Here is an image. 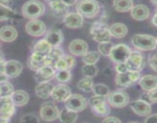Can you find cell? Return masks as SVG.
<instances>
[{
  "label": "cell",
  "instance_id": "8992f818",
  "mask_svg": "<svg viewBox=\"0 0 157 123\" xmlns=\"http://www.w3.org/2000/svg\"><path fill=\"white\" fill-rule=\"evenodd\" d=\"M140 79V74L138 72L128 71L124 73H118L115 78V83L120 88L130 87Z\"/></svg>",
  "mask_w": 157,
  "mask_h": 123
},
{
  "label": "cell",
  "instance_id": "52a82bcc",
  "mask_svg": "<svg viewBox=\"0 0 157 123\" xmlns=\"http://www.w3.org/2000/svg\"><path fill=\"white\" fill-rule=\"evenodd\" d=\"M132 51L130 48L124 44H119L113 46L110 58L116 64L118 63H125L130 57Z\"/></svg>",
  "mask_w": 157,
  "mask_h": 123
},
{
  "label": "cell",
  "instance_id": "4dcf8cb0",
  "mask_svg": "<svg viewBox=\"0 0 157 123\" xmlns=\"http://www.w3.org/2000/svg\"><path fill=\"white\" fill-rule=\"evenodd\" d=\"M113 7L119 12H127L133 9V2L131 0H115L113 2Z\"/></svg>",
  "mask_w": 157,
  "mask_h": 123
},
{
  "label": "cell",
  "instance_id": "1f68e13d",
  "mask_svg": "<svg viewBox=\"0 0 157 123\" xmlns=\"http://www.w3.org/2000/svg\"><path fill=\"white\" fill-rule=\"evenodd\" d=\"M16 15V12L13 9L0 3V22L13 19Z\"/></svg>",
  "mask_w": 157,
  "mask_h": 123
},
{
  "label": "cell",
  "instance_id": "5b68a950",
  "mask_svg": "<svg viewBox=\"0 0 157 123\" xmlns=\"http://www.w3.org/2000/svg\"><path fill=\"white\" fill-rule=\"evenodd\" d=\"M107 102L114 108H124L129 104L130 97L123 90H116L110 92L107 96Z\"/></svg>",
  "mask_w": 157,
  "mask_h": 123
},
{
  "label": "cell",
  "instance_id": "d4e9b609",
  "mask_svg": "<svg viewBox=\"0 0 157 123\" xmlns=\"http://www.w3.org/2000/svg\"><path fill=\"white\" fill-rule=\"evenodd\" d=\"M110 35L111 36L117 38H122L125 37L128 33V28L125 24L121 22H116L111 25L110 28Z\"/></svg>",
  "mask_w": 157,
  "mask_h": 123
},
{
  "label": "cell",
  "instance_id": "f35d334b",
  "mask_svg": "<svg viewBox=\"0 0 157 123\" xmlns=\"http://www.w3.org/2000/svg\"><path fill=\"white\" fill-rule=\"evenodd\" d=\"M113 46H114L113 44L110 42L100 43L98 45V51H99V53L104 55V56H110V52H111Z\"/></svg>",
  "mask_w": 157,
  "mask_h": 123
},
{
  "label": "cell",
  "instance_id": "f5cc1de1",
  "mask_svg": "<svg viewBox=\"0 0 157 123\" xmlns=\"http://www.w3.org/2000/svg\"><path fill=\"white\" fill-rule=\"evenodd\" d=\"M152 22H153V24L155 26H157V9H156V12H155L154 15H153V17Z\"/></svg>",
  "mask_w": 157,
  "mask_h": 123
},
{
  "label": "cell",
  "instance_id": "2e32d148",
  "mask_svg": "<svg viewBox=\"0 0 157 123\" xmlns=\"http://www.w3.org/2000/svg\"><path fill=\"white\" fill-rule=\"evenodd\" d=\"M71 90L66 85H58L55 86L52 97L56 101H65L71 95Z\"/></svg>",
  "mask_w": 157,
  "mask_h": 123
},
{
  "label": "cell",
  "instance_id": "7dc6e473",
  "mask_svg": "<svg viewBox=\"0 0 157 123\" xmlns=\"http://www.w3.org/2000/svg\"><path fill=\"white\" fill-rule=\"evenodd\" d=\"M102 123H121V121L118 118L114 116L107 117L104 119Z\"/></svg>",
  "mask_w": 157,
  "mask_h": 123
},
{
  "label": "cell",
  "instance_id": "836d02e7",
  "mask_svg": "<svg viewBox=\"0 0 157 123\" xmlns=\"http://www.w3.org/2000/svg\"><path fill=\"white\" fill-rule=\"evenodd\" d=\"M94 82L91 78H81L78 83V88L81 91L84 92H90L93 91Z\"/></svg>",
  "mask_w": 157,
  "mask_h": 123
},
{
  "label": "cell",
  "instance_id": "6da1fadb",
  "mask_svg": "<svg viewBox=\"0 0 157 123\" xmlns=\"http://www.w3.org/2000/svg\"><path fill=\"white\" fill-rule=\"evenodd\" d=\"M45 11L44 4L40 1L32 0L24 3L21 8V12L25 18L30 20L37 19L44 14Z\"/></svg>",
  "mask_w": 157,
  "mask_h": 123
},
{
  "label": "cell",
  "instance_id": "681fc988",
  "mask_svg": "<svg viewBox=\"0 0 157 123\" xmlns=\"http://www.w3.org/2000/svg\"><path fill=\"white\" fill-rule=\"evenodd\" d=\"M145 123H157V114L149 115L145 120Z\"/></svg>",
  "mask_w": 157,
  "mask_h": 123
},
{
  "label": "cell",
  "instance_id": "603a6c76",
  "mask_svg": "<svg viewBox=\"0 0 157 123\" xmlns=\"http://www.w3.org/2000/svg\"><path fill=\"white\" fill-rule=\"evenodd\" d=\"M140 87L146 92H150L157 88V76L147 75L142 77L139 81Z\"/></svg>",
  "mask_w": 157,
  "mask_h": 123
},
{
  "label": "cell",
  "instance_id": "30bf717a",
  "mask_svg": "<svg viewBox=\"0 0 157 123\" xmlns=\"http://www.w3.org/2000/svg\"><path fill=\"white\" fill-rule=\"evenodd\" d=\"M125 64L128 71L140 72L144 68L145 62L144 56L140 52L138 51H133Z\"/></svg>",
  "mask_w": 157,
  "mask_h": 123
},
{
  "label": "cell",
  "instance_id": "7c38bea8",
  "mask_svg": "<svg viewBox=\"0 0 157 123\" xmlns=\"http://www.w3.org/2000/svg\"><path fill=\"white\" fill-rule=\"evenodd\" d=\"M15 106L11 97L0 98V118L10 119L15 112Z\"/></svg>",
  "mask_w": 157,
  "mask_h": 123
},
{
  "label": "cell",
  "instance_id": "cb8c5ba5",
  "mask_svg": "<svg viewBox=\"0 0 157 123\" xmlns=\"http://www.w3.org/2000/svg\"><path fill=\"white\" fill-rule=\"evenodd\" d=\"M55 86L50 82L40 83L35 88V95L41 98H48L52 96V91Z\"/></svg>",
  "mask_w": 157,
  "mask_h": 123
},
{
  "label": "cell",
  "instance_id": "8d00e7d4",
  "mask_svg": "<svg viewBox=\"0 0 157 123\" xmlns=\"http://www.w3.org/2000/svg\"><path fill=\"white\" fill-rule=\"evenodd\" d=\"M14 92L13 85L9 81L0 84V98L11 97Z\"/></svg>",
  "mask_w": 157,
  "mask_h": 123
},
{
  "label": "cell",
  "instance_id": "7a4b0ae2",
  "mask_svg": "<svg viewBox=\"0 0 157 123\" xmlns=\"http://www.w3.org/2000/svg\"><path fill=\"white\" fill-rule=\"evenodd\" d=\"M132 43L136 49L142 51H151L156 48V38L146 34H136L132 38Z\"/></svg>",
  "mask_w": 157,
  "mask_h": 123
},
{
  "label": "cell",
  "instance_id": "9c48e42d",
  "mask_svg": "<svg viewBox=\"0 0 157 123\" xmlns=\"http://www.w3.org/2000/svg\"><path fill=\"white\" fill-rule=\"evenodd\" d=\"M60 111L52 101L43 103L40 109V115L44 121H52L59 118Z\"/></svg>",
  "mask_w": 157,
  "mask_h": 123
},
{
  "label": "cell",
  "instance_id": "ba28073f",
  "mask_svg": "<svg viewBox=\"0 0 157 123\" xmlns=\"http://www.w3.org/2000/svg\"><path fill=\"white\" fill-rule=\"evenodd\" d=\"M64 105L66 109L72 112H82L87 107V101L81 95L74 94L64 101Z\"/></svg>",
  "mask_w": 157,
  "mask_h": 123
},
{
  "label": "cell",
  "instance_id": "ee69618b",
  "mask_svg": "<svg viewBox=\"0 0 157 123\" xmlns=\"http://www.w3.org/2000/svg\"><path fill=\"white\" fill-rule=\"evenodd\" d=\"M64 58H65L66 62H67V65H68L69 69L71 70V69H73L75 66V65H76V60H75V58L73 56H71V55H65V54L64 55Z\"/></svg>",
  "mask_w": 157,
  "mask_h": 123
},
{
  "label": "cell",
  "instance_id": "44dd1931",
  "mask_svg": "<svg viewBox=\"0 0 157 123\" xmlns=\"http://www.w3.org/2000/svg\"><path fill=\"white\" fill-rule=\"evenodd\" d=\"M18 37L16 29L12 26H5L0 29V40L4 42H12Z\"/></svg>",
  "mask_w": 157,
  "mask_h": 123
},
{
  "label": "cell",
  "instance_id": "f6af8a7d",
  "mask_svg": "<svg viewBox=\"0 0 157 123\" xmlns=\"http://www.w3.org/2000/svg\"><path fill=\"white\" fill-rule=\"evenodd\" d=\"M149 64L153 70L157 72V55H153L149 58Z\"/></svg>",
  "mask_w": 157,
  "mask_h": 123
},
{
  "label": "cell",
  "instance_id": "f907efd6",
  "mask_svg": "<svg viewBox=\"0 0 157 123\" xmlns=\"http://www.w3.org/2000/svg\"><path fill=\"white\" fill-rule=\"evenodd\" d=\"M140 99L143 100V101H146V102L149 103V104H150V105L152 104V101H150V97H149L148 92H146V93L143 94V95L140 96Z\"/></svg>",
  "mask_w": 157,
  "mask_h": 123
},
{
  "label": "cell",
  "instance_id": "e0dca14e",
  "mask_svg": "<svg viewBox=\"0 0 157 123\" xmlns=\"http://www.w3.org/2000/svg\"><path fill=\"white\" fill-rule=\"evenodd\" d=\"M130 108L134 113L140 116H149L151 113V105L141 99L136 100L130 103Z\"/></svg>",
  "mask_w": 157,
  "mask_h": 123
},
{
  "label": "cell",
  "instance_id": "816d5d0a",
  "mask_svg": "<svg viewBox=\"0 0 157 123\" xmlns=\"http://www.w3.org/2000/svg\"><path fill=\"white\" fill-rule=\"evenodd\" d=\"M9 80V77L6 75L5 73H0V84L2 83L7 82Z\"/></svg>",
  "mask_w": 157,
  "mask_h": 123
},
{
  "label": "cell",
  "instance_id": "60d3db41",
  "mask_svg": "<svg viewBox=\"0 0 157 123\" xmlns=\"http://www.w3.org/2000/svg\"><path fill=\"white\" fill-rule=\"evenodd\" d=\"M20 123H40V121L34 114H26L21 117Z\"/></svg>",
  "mask_w": 157,
  "mask_h": 123
},
{
  "label": "cell",
  "instance_id": "ac0fdd59",
  "mask_svg": "<svg viewBox=\"0 0 157 123\" xmlns=\"http://www.w3.org/2000/svg\"><path fill=\"white\" fill-rule=\"evenodd\" d=\"M23 65L20 62L17 60H9L6 62L5 65V74L9 78H16L21 73Z\"/></svg>",
  "mask_w": 157,
  "mask_h": 123
},
{
  "label": "cell",
  "instance_id": "3957f363",
  "mask_svg": "<svg viewBox=\"0 0 157 123\" xmlns=\"http://www.w3.org/2000/svg\"><path fill=\"white\" fill-rule=\"evenodd\" d=\"M100 10L99 3L94 0H84L78 2L77 11L84 18H91L96 16Z\"/></svg>",
  "mask_w": 157,
  "mask_h": 123
},
{
  "label": "cell",
  "instance_id": "f546056e",
  "mask_svg": "<svg viewBox=\"0 0 157 123\" xmlns=\"http://www.w3.org/2000/svg\"><path fill=\"white\" fill-rule=\"evenodd\" d=\"M52 47L48 42L45 38L44 39H41L37 42L33 48L34 52L41 54V55H47L50 52V51L52 50Z\"/></svg>",
  "mask_w": 157,
  "mask_h": 123
},
{
  "label": "cell",
  "instance_id": "8fae6325",
  "mask_svg": "<svg viewBox=\"0 0 157 123\" xmlns=\"http://www.w3.org/2000/svg\"><path fill=\"white\" fill-rule=\"evenodd\" d=\"M25 31L31 36H41L46 32V26L44 22H42L41 20H30L26 24Z\"/></svg>",
  "mask_w": 157,
  "mask_h": 123
},
{
  "label": "cell",
  "instance_id": "4316f807",
  "mask_svg": "<svg viewBox=\"0 0 157 123\" xmlns=\"http://www.w3.org/2000/svg\"><path fill=\"white\" fill-rule=\"evenodd\" d=\"M48 4L57 16L64 15V17L67 14V12L68 11L69 6L66 5L64 1H50L48 2Z\"/></svg>",
  "mask_w": 157,
  "mask_h": 123
},
{
  "label": "cell",
  "instance_id": "e575fe53",
  "mask_svg": "<svg viewBox=\"0 0 157 123\" xmlns=\"http://www.w3.org/2000/svg\"><path fill=\"white\" fill-rule=\"evenodd\" d=\"M100 53L97 51L88 52L82 57V61L87 65H95L100 59Z\"/></svg>",
  "mask_w": 157,
  "mask_h": 123
},
{
  "label": "cell",
  "instance_id": "277c9868",
  "mask_svg": "<svg viewBox=\"0 0 157 123\" xmlns=\"http://www.w3.org/2000/svg\"><path fill=\"white\" fill-rule=\"evenodd\" d=\"M90 35L97 42H108L110 41L111 35L108 28L105 24L101 22H95L90 29Z\"/></svg>",
  "mask_w": 157,
  "mask_h": 123
},
{
  "label": "cell",
  "instance_id": "db71d44e",
  "mask_svg": "<svg viewBox=\"0 0 157 123\" xmlns=\"http://www.w3.org/2000/svg\"><path fill=\"white\" fill-rule=\"evenodd\" d=\"M78 2H76V1H71V2H65V3H66V5H67V6H69V7H70V6H73V5H75V3H77Z\"/></svg>",
  "mask_w": 157,
  "mask_h": 123
},
{
  "label": "cell",
  "instance_id": "4fadbf2b",
  "mask_svg": "<svg viewBox=\"0 0 157 123\" xmlns=\"http://www.w3.org/2000/svg\"><path fill=\"white\" fill-rule=\"evenodd\" d=\"M56 70L52 65H45L42 69L35 72V81L38 83L49 82V81L55 78Z\"/></svg>",
  "mask_w": 157,
  "mask_h": 123
},
{
  "label": "cell",
  "instance_id": "484cf974",
  "mask_svg": "<svg viewBox=\"0 0 157 123\" xmlns=\"http://www.w3.org/2000/svg\"><path fill=\"white\" fill-rule=\"evenodd\" d=\"M11 98L15 106L21 107L28 104L29 101V95L24 90H17L13 92Z\"/></svg>",
  "mask_w": 157,
  "mask_h": 123
},
{
  "label": "cell",
  "instance_id": "d590c367",
  "mask_svg": "<svg viewBox=\"0 0 157 123\" xmlns=\"http://www.w3.org/2000/svg\"><path fill=\"white\" fill-rule=\"evenodd\" d=\"M81 72L86 78H92L98 75V69L95 65L85 64L81 69Z\"/></svg>",
  "mask_w": 157,
  "mask_h": 123
},
{
  "label": "cell",
  "instance_id": "bcb514c9",
  "mask_svg": "<svg viewBox=\"0 0 157 123\" xmlns=\"http://www.w3.org/2000/svg\"><path fill=\"white\" fill-rule=\"evenodd\" d=\"M115 69H116V71L117 72V74L124 73V72H128L127 65H126L125 63H118V64H116Z\"/></svg>",
  "mask_w": 157,
  "mask_h": 123
},
{
  "label": "cell",
  "instance_id": "c3c4849f",
  "mask_svg": "<svg viewBox=\"0 0 157 123\" xmlns=\"http://www.w3.org/2000/svg\"><path fill=\"white\" fill-rule=\"evenodd\" d=\"M148 95L152 103H157V88L149 92Z\"/></svg>",
  "mask_w": 157,
  "mask_h": 123
},
{
  "label": "cell",
  "instance_id": "7402d4cb",
  "mask_svg": "<svg viewBox=\"0 0 157 123\" xmlns=\"http://www.w3.org/2000/svg\"><path fill=\"white\" fill-rule=\"evenodd\" d=\"M45 39L52 48L58 47L64 41V35L59 29H52L48 32Z\"/></svg>",
  "mask_w": 157,
  "mask_h": 123
},
{
  "label": "cell",
  "instance_id": "83f0119b",
  "mask_svg": "<svg viewBox=\"0 0 157 123\" xmlns=\"http://www.w3.org/2000/svg\"><path fill=\"white\" fill-rule=\"evenodd\" d=\"M62 123H75L78 119V112H72L66 108H64L60 111L59 118Z\"/></svg>",
  "mask_w": 157,
  "mask_h": 123
},
{
  "label": "cell",
  "instance_id": "d6a6232c",
  "mask_svg": "<svg viewBox=\"0 0 157 123\" xmlns=\"http://www.w3.org/2000/svg\"><path fill=\"white\" fill-rule=\"evenodd\" d=\"M91 109L92 111L94 112V113L95 115H98V116H107L110 112V107H109L108 105L107 104L106 101H104V102L100 103V104L97 105L92 106Z\"/></svg>",
  "mask_w": 157,
  "mask_h": 123
},
{
  "label": "cell",
  "instance_id": "6f0895ef",
  "mask_svg": "<svg viewBox=\"0 0 157 123\" xmlns=\"http://www.w3.org/2000/svg\"><path fill=\"white\" fill-rule=\"evenodd\" d=\"M130 123H139V122H136V121H131V122Z\"/></svg>",
  "mask_w": 157,
  "mask_h": 123
},
{
  "label": "cell",
  "instance_id": "7bdbcfd3",
  "mask_svg": "<svg viewBox=\"0 0 157 123\" xmlns=\"http://www.w3.org/2000/svg\"><path fill=\"white\" fill-rule=\"evenodd\" d=\"M105 101V97L94 95V96L90 97V100H89V103H90V107H92V106L97 105L100 104V103L101 102H104V101Z\"/></svg>",
  "mask_w": 157,
  "mask_h": 123
},
{
  "label": "cell",
  "instance_id": "ffe728a7",
  "mask_svg": "<svg viewBox=\"0 0 157 123\" xmlns=\"http://www.w3.org/2000/svg\"><path fill=\"white\" fill-rule=\"evenodd\" d=\"M132 18H134L135 20L137 21H144L150 16V9L147 6L143 4H139L134 6L133 9L130 11Z\"/></svg>",
  "mask_w": 157,
  "mask_h": 123
},
{
  "label": "cell",
  "instance_id": "9f6ffc18",
  "mask_svg": "<svg viewBox=\"0 0 157 123\" xmlns=\"http://www.w3.org/2000/svg\"><path fill=\"white\" fill-rule=\"evenodd\" d=\"M3 60H4V58H3L2 53V52H0V62H2Z\"/></svg>",
  "mask_w": 157,
  "mask_h": 123
},
{
  "label": "cell",
  "instance_id": "ab89813d",
  "mask_svg": "<svg viewBox=\"0 0 157 123\" xmlns=\"http://www.w3.org/2000/svg\"><path fill=\"white\" fill-rule=\"evenodd\" d=\"M71 78V74L70 70H61L56 71L55 78L60 82H67Z\"/></svg>",
  "mask_w": 157,
  "mask_h": 123
},
{
  "label": "cell",
  "instance_id": "b9f144b4",
  "mask_svg": "<svg viewBox=\"0 0 157 123\" xmlns=\"http://www.w3.org/2000/svg\"><path fill=\"white\" fill-rule=\"evenodd\" d=\"M54 69L56 71H61V70H70L67 65V62H66L65 58H64V55L54 65Z\"/></svg>",
  "mask_w": 157,
  "mask_h": 123
},
{
  "label": "cell",
  "instance_id": "d6986e66",
  "mask_svg": "<svg viewBox=\"0 0 157 123\" xmlns=\"http://www.w3.org/2000/svg\"><path fill=\"white\" fill-rule=\"evenodd\" d=\"M84 18L78 12H68L64 17V23L70 29H78L82 26Z\"/></svg>",
  "mask_w": 157,
  "mask_h": 123
},
{
  "label": "cell",
  "instance_id": "680465c9",
  "mask_svg": "<svg viewBox=\"0 0 157 123\" xmlns=\"http://www.w3.org/2000/svg\"><path fill=\"white\" fill-rule=\"evenodd\" d=\"M156 42H157V38H156Z\"/></svg>",
  "mask_w": 157,
  "mask_h": 123
},
{
  "label": "cell",
  "instance_id": "11a10c76",
  "mask_svg": "<svg viewBox=\"0 0 157 123\" xmlns=\"http://www.w3.org/2000/svg\"><path fill=\"white\" fill-rule=\"evenodd\" d=\"M9 120L7 119V118H0V123H9Z\"/></svg>",
  "mask_w": 157,
  "mask_h": 123
},
{
  "label": "cell",
  "instance_id": "f1b7e54d",
  "mask_svg": "<svg viewBox=\"0 0 157 123\" xmlns=\"http://www.w3.org/2000/svg\"><path fill=\"white\" fill-rule=\"evenodd\" d=\"M64 55V53L61 49H60V48L58 47L52 48V50L50 51V52L46 55L48 60V65H52V67H54L55 63H56Z\"/></svg>",
  "mask_w": 157,
  "mask_h": 123
},
{
  "label": "cell",
  "instance_id": "5bb4252c",
  "mask_svg": "<svg viewBox=\"0 0 157 123\" xmlns=\"http://www.w3.org/2000/svg\"><path fill=\"white\" fill-rule=\"evenodd\" d=\"M27 65L29 69L35 71V72L42 69L45 65H48L46 55H41V54L36 53V52H33L32 55L29 57L27 62Z\"/></svg>",
  "mask_w": 157,
  "mask_h": 123
},
{
  "label": "cell",
  "instance_id": "9a60e30c",
  "mask_svg": "<svg viewBox=\"0 0 157 123\" xmlns=\"http://www.w3.org/2000/svg\"><path fill=\"white\" fill-rule=\"evenodd\" d=\"M68 49L73 55L83 57L88 52V45L82 39H74L69 44Z\"/></svg>",
  "mask_w": 157,
  "mask_h": 123
},
{
  "label": "cell",
  "instance_id": "74e56055",
  "mask_svg": "<svg viewBox=\"0 0 157 123\" xmlns=\"http://www.w3.org/2000/svg\"><path fill=\"white\" fill-rule=\"evenodd\" d=\"M93 92L96 95L107 97L110 94V89L106 85L103 83H98V84L94 85Z\"/></svg>",
  "mask_w": 157,
  "mask_h": 123
}]
</instances>
